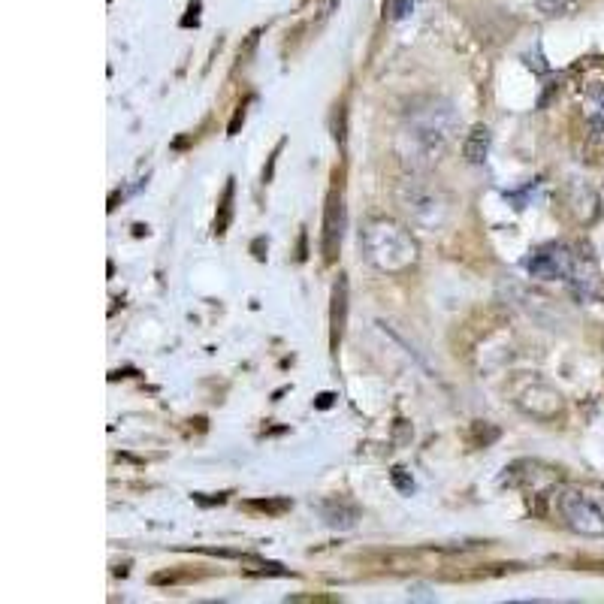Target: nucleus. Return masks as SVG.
<instances>
[{
    "instance_id": "obj_1",
    "label": "nucleus",
    "mask_w": 604,
    "mask_h": 604,
    "mask_svg": "<svg viewBox=\"0 0 604 604\" xmlns=\"http://www.w3.org/2000/svg\"><path fill=\"white\" fill-rule=\"evenodd\" d=\"M457 130H460V115L453 109V103L429 97L417 103L414 109H408L399 127V136H396L399 158L411 167V173H426L432 164L441 161Z\"/></svg>"
},
{
    "instance_id": "obj_2",
    "label": "nucleus",
    "mask_w": 604,
    "mask_h": 604,
    "mask_svg": "<svg viewBox=\"0 0 604 604\" xmlns=\"http://www.w3.org/2000/svg\"><path fill=\"white\" fill-rule=\"evenodd\" d=\"M360 248L366 260L384 275H402L417 266L420 245L411 230L393 218H372L360 230Z\"/></svg>"
},
{
    "instance_id": "obj_3",
    "label": "nucleus",
    "mask_w": 604,
    "mask_h": 604,
    "mask_svg": "<svg viewBox=\"0 0 604 604\" xmlns=\"http://www.w3.org/2000/svg\"><path fill=\"white\" fill-rule=\"evenodd\" d=\"M396 206L420 230H441L453 215V197L423 173H408L396 182Z\"/></svg>"
},
{
    "instance_id": "obj_4",
    "label": "nucleus",
    "mask_w": 604,
    "mask_h": 604,
    "mask_svg": "<svg viewBox=\"0 0 604 604\" xmlns=\"http://www.w3.org/2000/svg\"><path fill=\"white\" fill-rule=\"evenodd\" d=\"M559 523L583 538H604V499L586 490H562L556 496Z\"/></svg>"
},
{
    "instance_id": "obj_5",
    "label": "nucleus",
    "mask_w": 604,
    "mask_h": 604,
    "mask_svg": "<svg viewBox=\"0 0 604 604\" xmlns=\"http://www.w3.org/2000/svg\"><path fill=\"white\" fill-rule=\"evenodd\" d=\"M342 236H345V194H342V185H333V191L327 197L324 233H321V251H324L327 263H336L339 248H342Z\"/></svg>"
},
{
    "instance_id": "obj_6",
    "label": "nucleus",
    "mask_w": 604,
    "mask_h": 604,
    "mask_svg": "<svg viewBox=\"0 0 604 604\" xmlns=\"http://www.w3.org/2000/svg\"><path fill=\"white\" fill-rule=\"evenodd\" d=\"M532 278H544V281H556V278H571L577 269V257L571 254V248L565 245H550L544 251H538L529 263H526Z\"/></svg>"
},
{
    "instance_id": "obj_7",
    "label": "nucleus",
    "mask_w": 604,
    "mask_h": 604,
    "mask_svg": "<svg viewBox=\"0 0 604 604\" xmlns=\"http://www.w3.org/2000/svg\"><path fill=\"white\" fill-rule=\"evenodd\" d=\"M345 324H348V275H339V281L333 284V306H330V342H333V348L342 342Z\"/></svg>"
},
{
    "instance_id": "obj_8",
    "label": "nucleus",
    "mask_w": 604,
    "mask_h": 604,
    "mask_svg": "<svg viewBox=\"0 0 604 604\" xmlns=\"http://www.w3.org/2000/svg\"><path fill=\"white\" fill-rule=\"evenodd\" d=\"M490 142H493L490 127H487V124H475V127L469 130L466 142H463V158H466L469 164H484L487 151H490Z\"/></svg>"
},
{
    "instance_id": "obj_9",
    "label": "nucleus",
    "mask_w": 604,
    "mask_h": 604,
    "mask_svg": "<svg viewBox=\"0 0 604 604\" xmlns=\"http://www.w3.org/2000/svg\"><path fill=\"white\" fill-rule=\"evenodd\" d=\"M535 7L544 16H568L580 7V0H535Z\"/></svg>"
},
{
    "instance_id": "obj_10",
    "label": "nucleus",
    "mask_w": 604,
    "mask_h": 604,
    "mask_svg": "<svg viewBox=\"0 0 604 604\" xmlns=\"http://www.w3.org/2000/svg\"><path fill=\"white\" fill-rule=\"evenodd\" d=\"M230 200H233V182L227 185V191H224V203H221V221L215 224V230L218 233H224V227L230 224Z\"/></svg>"
},
{
    "instance_id": "obj_11",
    "label": "nucleus",
    "mask_w": 604,
    "mask_h": 604,
    "mask_svg": "<svg viewBox=\"0 0 604 604\" xmlns=\"http://www.w3.org/2000/svg\"><path fill=\"white\" fill-rule=\"evenodd\" d=\"M393 484H396L402 493H411V490H414V481H411V478H405V469H399V466L393 469Z\"/></svg>"
},
{
    "instance_id": "obj_12",
    "label": "nucleus",
    "mask_w": 604,
    "mask_h": 604,
    "mask_svg": "<svg viewBox=\"0 0 604 604\" xmlns=\"http://www.w3.org/2000/svg\"><path fill=\"white\" fill-rule=\"evenodd\" d=\"M411 7H414V0H396V7H393V19H405V16L411 13Z\"/></svg>"
},
{
    "instance_id": "obj_13",
    "label": "nucleus",
    "mask_w": 604,
    "mask_h": 604,
    "mask_svg": "<svg viewBox=\"0 0 604 604\" xmlns=\"http://www.w3.org/2000/svg\"><path fill=\"white\" fill-rule=\"evenodd\" d=\"M254 508L269 511V514H278V511H284V508H287V502H254Z\"/></svg>"
},
{
    "instance_id": "obj_14",
    "label": "nucleus",
    "mask_w": 604,
    "mask_h": 604,
    "mask_svg": "<svg viewBox=\"0 0 604 604\" xmlns=\"http://www.w3.org/2000/svg\"><path fill=\"white\" fill-rule=\"evenodd\" d=\"M330 402H333V396H330V393H324V396H321V408H327Z\"/></svg>"
}]
</instances>
